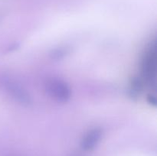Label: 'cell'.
Segmentation results:
<instances>
[{
    "label": "cell",
    "mask_w": 157,
    "mask_h": 156,
    "mask_svg": "<svg viewBox=\"0 0 157 156\" xmlns=\"http://www.w3.org/2000/svg\"><path fill=\"white\" fill-rule=\"evenodd\" d=\"M46 90L55 100L65 102L71 97V89L62 80L58 78L49 79L46 83Z\"/></svg>",
    "instance_id": "1"
},
{
    "label": "cell",
    "mask_w": 157,
    "mask_h": 156,
    "mask_svg": "<svg viewBox=\"0 0 157 156\" xmlns=\"http://www.w3.org/2000/svg\"><path fill=\"white\" fill-rule=\"evenodd\" d=\"M4 86L9 94L18 103L23 106H29L32 103L30 95L17 82L12 80H6Z\"/></svg>",
    "instance_id": "2"
},
{
    "label": "cell",
    "mask_w": 157,
    "mask_h": 156,
    "mask_svg": "<svg viewBox=\"0 0 157 156\" xmlns=\"http://www.w3.org/2000/svg\"><path fill=\"white\" fill-rule=\"evenodd\" d=\"M142 68L144 77L147 80L152 81L155 79L156 72V50L155 43H153V45L146 53Z\"/></svg>",
    "instance_id": "3"
},
{
    "label": "cell",
    "mask_w": 157,
    "mask_h": 156,
    "mask_svg": "<svg viewBox=\"0 0 157 156\" xmlns=\"http://www.w3.org/2000/svg\"><path fill=\"white\" fill-rule=\"evenodd\" d=\"M102 136L103 130L101 128H94L89 130L81 140V148L84 151L93 150L98 145Z\"/></svg>",
    "instance_id": "4"
},
{
    "label": "cell",
    "mask_w": 157,
    "mask_h": 156,
    "mask_svg": "<svg viewBox=\"0 0 157 156\" xmlns=\"http://www.w3.org/2000/svg\"><path fill=\"white\" fill-rule=\"evenodd\" d=\"M66 50H64V49H58V50H55L53 54H52V58H56V59H61V58L65 55Z\"/></svg>",
    "instance_id": "5"
}]
</instances>
